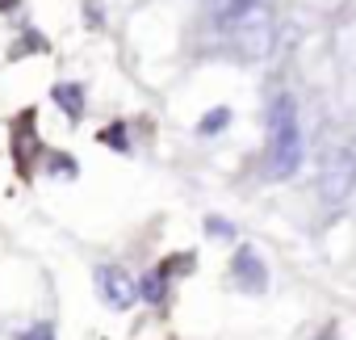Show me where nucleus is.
Here are the masks:
<instances>
[{
    "label": "nucleus",
    "instance_id": "obj_2",
    "mask_svg": "<svg viewBox=\"0 0 356 340\" xmlns=\"http://www.w3.org/2000/svg\"><path fill=\"white\" fill-rule=\"evenodd\" d=\"M352 185H356V155L352 151H331L327 160H323V168H318V194L327 198V202H343L348 194H352Z\"/></svg>",
    "mask_w": 356,
    "mask_h": 340
},
{
    "label": "nucleus",
    "instance_id": "obj_6",
    "mask_svg": "<svg viewBox=\"0 0 356 340\" xmlns=\"http://www.w3.org/2000/svg\"><path fill=\"white\" fill-rule=\"evenodd\" d=\"M256 5H260V0H218V17H222V22H235V17L252 13Z\"/></svg>",
    "mask_w": 356,
    "mask_h": 340
},
{
    "label": "nucleus",
    "instance_id": "obj_8",
    "mask_svg": "<svg viewBox=\"0 0 356 340\" xmlns=\"http://www.w3.org/2000/svg\"><path fill=\"white\" fill-rule=\"evenodd\" d=\"M206 231H210V235H231V227H227L222 219H210V223H206Z\"/></svg>",
    "mask_w": 356,
    "mask_h": 340
},
{
    "label": "nucleus",
    "instance_id": "obj_3",
    "mask_svg": "<svg viewBox=\"0 0 356 340\" xmlns=\"http://www.w3.org/2000/svg\"><path fill=\"white\" fill-rule=\"evenodd\" d=\"M97 290H101V298H105L109 307H130V302L138 298L130 273L118 269V265H101V269H97Z\"/></svg>",
    "mask_w": 356,
    "mask_h": 340
},
{
    "label": "nucleus",
    "instance_id": "obj_4",
    "mask_svg": "<svg viewBox=\"0 0 356 340\" xmlns=\"http://www.w3.org/2000/svg\"><path fill=\"white\" fill-rule=\"evenodd\" d=\"M235 277H239L248 290H264V286H268V273H264V265H260V256H256L252 248H243V252L235 256Z\"/></svg>",
    "mask_w": 356,
    "mask_h": 340
},
{
    "label": "nucleus",
    "instance_id": "obj_5",
    "mask_svg": "<svg viewBox=\"0 0 356 340\" xmlns=\"http://www.w3.org/2000/svg\"><path fill=\"white\" fill-rule=\"evenodd\" d=\"M55 101H59L72 118H80V114H84V93H80L76 84H59V88H55Z\"/></svg>",
    "mask_w": 356,
    "mask_h": 340
},
{
    "label": "nucleus",
    "instance_id": "obj_1",
    "mask_svg": "<svg viewBox=\"0 0 356 340\" xmlns=\"http://www.w3.org/2000/svg\"><path fill=\"white\" fill-rule=\"evenodd\" d=\"M302 164V134L293 118V101L277 97L268 109V177H293Z\"/></svg>",
    "mask_w": 356,
    "mask_h": 340
},
{
    "label": "nucleus",
    "instance_id": "obj_7",
    "mask_svg": "<svg viewBox=\"0 0 356 340\" xmlns=\"http://www.w3.org/2000/svg\"><path fill=\"white\" fill-rule=\"evenodd\" d=\"M227 122H231V109H210V114L202 118V126H197V130H202V134H214V130H222Z\"/></svg>",
    "mask_w": 356,
    "mask_h": 340
}]
</instances>
